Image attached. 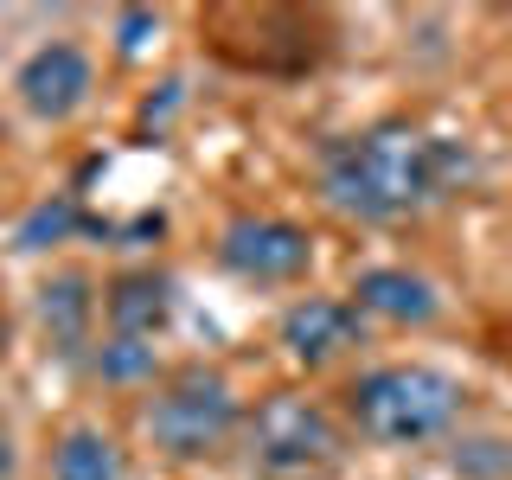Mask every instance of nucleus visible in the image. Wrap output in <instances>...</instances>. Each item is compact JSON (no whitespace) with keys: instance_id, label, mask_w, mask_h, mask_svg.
<instances>
[{"instance_id":"nucleus-1","label":"nucleus","mask_w":512,"mask_h":480,"mask_svg":"<svg viewBox=\"0 0 512 480\" xmlns=\"http://www.w3.org/2000/svg\"><path fill=\"white\" fill-rule=\"evenodd\" d=\"M448 167H455V154L442 141H429L410 122H384L359 141H340L320 167V186L352 218H404L423 199H436Z\"/></svg>"},{"instance_id":"nucleus-2","label":"nucleus","mask_w":512,"mask_h":480,"mask_svg":"<svg viewBox=\"0 0 512 480\" xmlns=\"http://www.w3.org/2000/svg\"><path fill=\"white\" fill-rule=\"evenodd\" d=\"M352 410L378 442H429L461 416V384L436 365H378L352 384Z\"/></svg>"},{"instance_id":"nucleus-3","label":"nucleus","mask_w":512,"mask_h":480,"mask_svg":"<svg viewBox=\"0 0 512 480\" xmlns=\"http://www.w3.org/2000/svg\"><path fill=\"white\" fill-rule=\"evenodd\" d=\"M231 429H237V397L218 372H186L148 410V436L167 448V455H212Z\"/></svg>"},{"instance_id":"nucleus-4","label":"nucleus","mask_w":512,"mask_h":480,"mask_svg":"<svg viewBox=\"0 0 512 480\" xmlns=\"http://www.w3.org/2000/svg\"><path fill=\"white\" fill-rule=\"evenodd\" d=\"M256 461L269 474H308L340 461V429L327 423V410H314L308 397H269L256 410Z\"/></svg>"},{"instance_id":"nucleus-5","label":"nucleus","mask_w":512,"mask_h":480,"mask_svg":"<svg viewBox=\"0 0 512 480\" xmlns=\"http://www.w3.org/2000/svg\"><path fill=\"white\" fill-rule=\"evenodd\" d=\"M218 256L250 282H288L314 263V237L288 218H237L231 231H224Z\"/></svg>"},{"instance_id":"nucleus-6","label":"nucleus","mask_w":512,"mask_h":480,"mask_svg":"<svg viewBox=\"0 0 512 480\" xmlns=\"http://www.w3.org/2000/svg\"><path fill=\"white\" fill-rule=\"evenodd\" d=\"M90 84H96V71H90V58L77 52V45H39L26 64H20V77H13V90H20V103L32 109V116H45V122H64L71 109H84L90 103Z\"/></svg>"},{"instance_id":"nucleus-7","label":"nucleus","mask_w":512,"mask_h":480,"mask_svg":"<svg viewBox=\"0 0 512 480\" xmlns=\"http://www.w3.org/2000/svg\"><path fill=\"white\" fill-rule=\"evenodd\" d=\"M352 333H359V314L346 308V301H295V308L282 314V346L295 352V359H333L340 346H352Z\"/></svg>"},{"instance_id":"nucleus-8","label":"nucleus","mask_w":512,"mask_h":480,"mask_svg":"<svg viewBox=\"0 0 512 480\" xmlns=\"http://www.w3.org/2000/svg\"><path fill=\"white\" fill-rule=\"evenodd\" d=\"M173 314V295L160 276H122L109 288V327L122 333V340H154L160 327H167Z\"/></svg>"},{"instance_id":"nucleus-9","label":"nucleus","mask_w":512,"mask_h":480,"mask_svg":"<svg viewBox=\"0 0 512 480\" xmlns=\"http://www.w3.org/2000/svg\"><path fill=\"white\" fill-rule=\"evenodd\" d=\"M352 295H359V308H372L384 320H429L436 314V288L423 276H410V269H365Z\"/></svg>"},{"instance_id":"nucleus-10","label":"nucleus","mask_w":512,"mask_h":480,"mask_svg":"<svg viewBox=\"0 0 512 480\" xmlns=\"http://www.w3.org/2000/svg\"><path fill=\"white\" fill-rule=\"evenodd\" d=\"M122 474V455L103 429H71L52 455V480H116Z\"/></svg>"},{"instance_id":"nucleus-11","label":"nucleus","mask_w":512,"mask_h":480,"mask_svg":"<svg viewBox=\"0 0 512 480\" xmlns=\"http://www.w3.org/2000/svg\"><path fill=\"white\" fill-rule=\"evenodd\" d=\"M84 320H90V282L77 276H58L45 282V327L58 333V340H84Z\"/></svg>"},{"instance_id":"nucleus-12","label":"nucleus","mask_w":512,"mask_h":480,"mask_svg":"<svg viewBox=\"0 0 512 480\" xmlns=\"http://www.w3.org/2000/svg\"><path fill=\"white\" fill-rule=\"evenodd\" d=\"M148 372H154V346L148 340H122V333H116V340L103 346V378L109 384H135Z\"/></svg>"},{"instance_id":"nucleus-13","label":"nucleus","mask_w":512,"mask_h":480,"mask_svg":"<svg viewBox=\"0 0 512 480\" xmlns=\"http://www.w3.org/2000/svg\"><path fill=\"white\" fill-rule=\"evenodd\" d=\"M77 224V205L71 199H52V205H39L26 224H20V250H45V244H58L64 231Z\"/></svg>"},{"instance_id":"nucleus-14","label":"nucleus","mask_w":512,"mask_h":480,"mask_svg":"<svg viewBox=\"0 0 512 480\" xmlns=\"http://www.w3.org/2000/svg\"><path fill=\"white\" fill-rule=\"evenodd\" d=\"M154 26H160V20H154V13H148V7H128V13H122V20H116V32H122V52H128V58H135V52H141V45H148V32H154Z\"/></svg>"},{"instance_id":"nucleus-15","label":"nucleus","mask_w":512,"mask_h":480,"mask_svg":"<svg viewBox=\"0 0 512 480\" xmlns=\"http://www.w3.org/2000/svg\"><path fill=\"white\" fill-rule=\"evenodd\" d=\"M7 474H13V442L0 436V480H7Z\"/></svg>"}]
</instances>
